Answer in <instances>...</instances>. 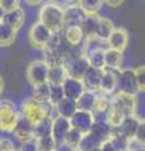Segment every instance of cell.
I'll return each mask as SVG.
<instances>
[{"label":"cell","mask_w":145,"mask_h":151,"mask_svg":"<svg viewBox=\"0 0 145 151\" xmlns=\"http://www.w3.org/2000/svg\"><path fill=\"white\" fill-rule=\"evenodd\" d=\"M136 96L115 92L114 94H111V107L106 115L107 124L111 127H119L126 117L136 116Z\"/></svg>","instance_id":"obj_1"},{"label":"cell","mask_w":145,"mask_h":151,"mask_svg":"<svg viewBox=\"0 0 145 151\" xmlns=\"http://www.w3.org/2000/svg\"><path fill=\"white\" fill-rule=\"evenodd\" d=\"M63 14L64 8L58 3H45L39 10V23L47 27L52 33H62L64 29Z\"/></svg>","instance_id":"obj_2"},{"label":"cell","mask_w":145,"mask_h":151,"mask_svg":"<svg viewBox=\"0 0 145 151\" xmlns=\"http://www.w3.org/2000/svg\"><path fill=\"white\" fill-rule=\"evenodd\" d=\"M48 106H49V102L39 103L34 101L33 98H30V100H28L23 103L20 115L23 117H25L33 126H35L43 120L48 119Z\"/></svg>","instance_id":"obj_3"},{"label":"cell","mask_w":145,"mask_h":151,"mask_svg":"<svg viewBox=\"0 0 145 151\" xmlns=\"http://www.w3.org/2000/svg\"><path fill=\"white\" fill-rule=\"evenodd\" d=\"M19 116L20 113L15 110L13 102L1 101L0 102V131L13 132L19 120Z\"/></svg>","instance_id":"obj_4"},{"label":"cell","mask_w":145,"mask_h":151,"mask_svg":"<svg viewBox=\"0 0 145 151\" xmlns=\"http://www.w3.org/2000/svg\"><path fill=\"white\" fill-rule=\"evenodd\" d=\"M116 92L136 96L139 91L136 87V81H135L134 69L123 68L118 70V74H116Z\"/></svg>","instance_id":"obj_5"},{"label":"cell","mask_w":145,"mask_h":151,"mask_svg":"<svg viewBox=\"0 0 145 151\" xmlns=\"http://www.w3.org/2000/svg\"><path fill=\"white\" fill-rule=\"evenodd\" d=\"M48 70L49 67L42 59H37L30 62L29 65L27 67V72H25L28 83L33 87L45 83L47 78H48Z\"/></svg>","instance_id":"obj_6"},{"label":"cell","mask_w":145,"mask_h":151,"mask_svg":"<svg viewBox=\"0 0 145 151\" xmlns=\"http://www.w3.org/2000/svg\"><path fill=\"white\" fill-rule=\"evenodd\" d=\"M52 34L53 33L47 27H44L39 22H35V23H33V25H32V28L29 29L28 38H29V42L32 45L43 50L47 47V44H48Z\"/></svg>","instance_id":"obj_7"},{"label":"cell","mask_w":145,"mask_h":151,"mask_svg":"<svg viewBox=\"0 0 145 151\" xmlns=\"http://www.w3.org/2000/svg\"><path fill=\"white\" fill-rule=\"evenodd\" d=\"M71 122V127L78 131L79 134L86 135L90 132L93 124H95V117H93L92 112H86V111H76V113L69 119Z\"/></svg>","instance_id":"obj_8"},{"label":"cell","mask_w":145,"mask_h":151,"mask_svg":"<svg viewBox=\"0 0 145 151\" xmlns=\"http://www.w3.org/2000/svg\"><path fill=\"white\" fill-rule=\"evenodd\" d=\"M87 14L81 9L78 3H74L64 8V14H63V24L64 28L68 27H81L83 19L86 18Z\"/></svg>","instance_id":"obj_9"},{"label":"cell","mask_w":145,"mask_h":151,"mask_svg":"<svg viewBox=\"0 0 145 151\" xmlns=\"http://www.w3.org/2000/svg\"><path fill=\"white\" fill-rule=\"evenodd\" d=\"M61 86H62L64 97L69 98V100H73V101H77L81 97V94L86 91L82 79H76L72 77H67Z\"/></svg>","instance_id":"obj_10"},{"label":"cell","mask_w":145,"mask_h":151,"mask_svg":"<svg viewBox=\"0 0 145 151\" xmlns=\"http://www.w3.org/2000/svg\"><path fill=\"white\" fill-rule=\"evenodd\" d=\"M71 122L68 119L57 116L56 119L52 120V129H50V136L53 137L56 142H61L66 139L67 134L71 130Z\"/></svg>","instance_id":"obj_11"},{"label":"cell","mask_w":145,"mask_h":151,"mask_svg":"<svg viewBox=\"0 0 145 151\" xmlns=\"http://www.w3.org/2000/svg\"><path fill=\"white\" fill-rule=\"evenodd\" d=\"M128 40H129L128 32L124 28H115L110 34V37L107 38L106 43H107L109 49H114V50H118L123 53V50L128 45Z\"/></svg>","instance_id":"obj_12"},{"label":"cell","mask_w":145,"mask_h":151,"mask_svg":"<svg viewBox=\"0 0 145 151\" xmlns=\"http://www.w3.org/2000/svg\"><path fill=\"white\" fill-rule=\"evenodd\" d=\"M63 67L66 68L68 77H72L76 79H82L83 74H85V72L90 65H88L85 57H79V58H76V59L67 60V62L63 64Z\"/></svg>","instance_id":"obj_13"},{"label":"cell","mask_w":145,"mask_h":151,"mask_svg":"<svg viewBox=\"0 0 145 151\" xmlns=\"http://www.w3.org/2000/svg\"><path fill=\"white\" fill-rule=\"evenodd\" d=\"M101 77H102V69L88 67L82 77V82L85 84L86 91H91L95 93L99 92Z\"/></svg>","instance_id":"obj_14"},{"label":"cell","mask_w":145,"mask_h":151,"mask_svg":"<svg viewBox=\"0 0 145 151\" xmlns=\"http://www.w3.org/2000/svg\"><path fill=\"white\" fill-rule=\"evenodd\" d=\"M13 134L20 142H24V141L34 137V126L32 125L25 117H23L20 115L19 120L17 122L15 129L13 130Z\"/></svg>","instance_id":"obj_15"},{"label":"cell","mask_w":145,"mask_h":151,"mask_svg":"<svg viewBox=\"0 0 145 151\" xmlns=\"http://www.w3.org/2000/svg\"><path fill=\"white\" fill-rule=\"evenodd\" d=\"M106 140H104L96 134L95 131H90L86 135H82V139L79 141V144L77 146V150L79 151H95L97 149H100V146L105 142Z\"/></svg>","instance_id":"obj_16"},{"label":"cell","mask_w":145,"mask_h":151,"mask_svg":"<svg viewBox=\"0 0 145 151\" xmlns=\"http://www.w3.org/2000/svg\"><path fill=\"white\" fill-rule=\"evenodd\" d=\"M1 22L4 23V24H6L8 27H10L12 29L18 32L23 27V24H24V22H25L24 10L19 6V8L14 9V10H12V12L4 13Z\"/></svg>","instance_id":"obj_17"},{"label":"cell","mask_w":145,"mask_h":151,"mask_svg":"<svg viewBox=\"0 0 145 151\" xmlns=\"http://www.w3.org/2000/svg\"><path fill=\"white\" fill-rule=\"evenodd\" d=\"M116 74L118 70H110V69H102V77L100 82L99 92L111 96L116 92Z\"/></svg>","instance_id":"obj_18"},{"label":"cell","mask_w":145,"mask_h":151,"mask_svg":"<svg viewBox=\"0 0 145 151\" xmlns=\"http://www.w3.org/2000/svg\"><path fill=\"white\" fill-rule=\"evenodd\" d=\"M139 121H140V119H138L136 116L126 117V119L121 122V125L115 130L129 142V141H131L134 139L135 132H136V129H138V125H139Z\"/></svg>","instance_id":"obj_19"},{"label":"cell","mask_w":145,"mask_h":151,"mask_svg":"<svg viewBox=\"0 0 145 151\" xmlns=\"http://www.w3.org/2000/svg\"><path fill=\"white\" fill-rule=\"evenodd\" d=\"M123 62L124 57L121 52L114 50V49H107L104 53V68L110 70H120L123 69Z\"/></svg>","instance_id":"obj_20"},{"label":"cell","mask_w":145,"mask_h":151,"mask_svg":"<svg viewBox=\"0 0 145 151\" xmlns=\"http://www.w3.org/2000/svg\"><path fill=\"white\" fill-rule=\"evenodd\" d=\"M109 49L107 47L106 40H102L100 38L95 37H90V38H85L82 42V50H83V57L95 52H105Z\"/></svg>","instance_id":"obj_21"},{"label":"cell","mask_w":145,"mask_h":151,"mask_svg":"<svg viewBox=\"0 0 145 151\" xmlns=\"http://www.w3.org/2000/svg\"><path fill=\"white\" fill-rule=\"evenodd\" d=\"M62 37L63 40L69 45V47H76V45H81L85 35L82 33L81 27H68L64 28L62 30Z\"/></svg>","instance_id":"obj_22"},{"label":"cell","mask_w":145,"mask_h":151,"mask_svg":"<svg viewBox=\"0 0 145 151\" xmlns=\"http://www.w3.org/2000/svg\"><path fill=\"white\" fill-rule=\"evenodd\" d=\"M67 77H68V74L63 65H54V67H50L48 70L47 82H48L50 86H61Z\"/></svg>","instance_id":"obj_23"},{"label":"cell","mask_w":145,"mask_h":151,"mask_svg":"<svg viewBox=\"0 0 145 151\" xmlns=\"http://www.w3.org/2000/svg\"><path fill=\"white\" fill-rule=\"evenodd\" d=\"M56 110H57L58 116L64 117V119H71V117L76 113L77 111V106H76V101L69 100V98L64 97L62 101H61L57 106H56Z\"/></svg>","instance_id":"obj_24"},{"label":"cell","mask_w":145,"mask_h":151,"mask_svg":"<svg viewBox=\"0 0 145 151\" xmlns=\"http://www.w3.org/2000/svg\"><path fill=\"white\" fill-rule=\"evenodd\" d=\"M96 93L91 91H85L81 97L76 101V106L78 111H86V112H93V106H95Z\"/></svg>","instance_id":"obj_25"},{"label":"cell","mask_w":145,"mask_h":151,"mask_svg":"<svg viewBox=\"0 0 145 151\" xmlns=\"http://www.w3.org/2000/svg\"><path fill=\"white\" fill-rule=\"evenodd\" d=\"M110 107H111V96L97 92L92 113H95V115H107Z\"/></svg>","instance_id":"obj_26"},{"label":"cell","mask_w":145,"mask_h":151,"mask_svg":"<svg viewBox=\"0 0 145 151\" xmlns=\"http://www.w3.org/2000/svg\"><path fill=\"white\" fill-rule=\"evenodd\" d=\"M115 29V25L110 19L104 18V17H99V22H97V27H96V37L100 38L102 40H107V38L110 37L112 30Z\"/></svg>","instance_id":"obj_27"},{"label":"cell","mask_w":145,"mask_h":151,"mask_svg":"<svg viewBox=\"0 0 145 151\" xmlns=\"http://www.w3.org/2000/svg\"><path fill=\"white\" fill-rule=\"evenodd\" d=\"M99 17H100L99 14H93V15H86V18L83 19L81 29L85 38L96 35V27H97V22H99Z\"/></svg>","instance_id":"obj_28"},{"label":"cell","mask_w":145,"mask_h":151,"mask_svg":"<svg viewBox=\"0 0 145 151\" xmlns=\"http://www.w3.org/2000/svg\"><path fill=\"white\" fill-rule=\"evenodd\" d=\"M50 96V84L48 82L33 87V100L39 103H48Z\"/></svg>","instance_id":"obj_29"},{"label":"cell","mask_w":145,"mask_h":151,"mask_svg":"<svg viewBox=\"0 0 145 151\" xmlns=\"http://www.w3.org/2000/svg\"><path fill=\"white\" fill-rule=\"evenodd\" d=\"M17 32L0 22V47H9L15 42Z\"/></svg>","instance_id":"obj_30"},{"label":"cell","mask_w":145,"mask_h":151,"mask_svg":"<svg viewBox=\"0 0 145 151\" xmlns=\"http://www.w3.org/2000/svg\"><path fill=\"white\" fill-rule=\"evenodd\" d=\"M102 4L104 3L100 1V0H82V1H78V5L81 6V9L87 14V15L97 14L101 9Z\"/></svg>","instance_id":"obj_31"},{"label":"cell","mask_w":145,"mask_h":151,"mask_svg":"<svg viewBox=\"0 0 145 151\" xmlns=\"http://www.w3.org/2000/svg\"><path fill=\"white\" fill-rule=\"evenodd\" d=\"M50 129H52V120L45 119L38 125L34 126V137L35 139H42L45 136L50 135Z\"/></svg>","instance_id":"obj_32"},{"label":"cell","mask_w":145,"mask_h":151,"mask_svg":"<svg viewBox=\"0 0 145 151\" xmlns=\"http://www.w3.org/2000/svg\"><path fill=\"white\" fill-rule=\"evenodd\" d=\"M104 53L105 52H95V53L85 55L87 63L90 67L104 69Z\"/></svg>","instance_id":"obj_33"},{"label":"cell","mask_w":145,"mask_h":151,"mask_svg":"<svg viewBox=\"0 0 145 151\" xmlns=\"http://www.w3.org/2000/svg\"><path fill=\"white\" fill-rule=\"evenodd\" d=\"M133 140L145 150V117L144 119H140L136 132H135V136Z\"/></svg>","instance_id":"obj_34"},{"label":"cell","mask_w":145,"mask_h":151,"mask_svg":"<svg viewBox=\"0 0 145 151\" xmlns=\"http://www.w3.org/2000/svg\"><path fill=\"white\" fill-rule=\"evenodd\" d=\"M63 98H64V93H63L62 86H50V96H49L50 105L57 106Z\"/></svg>","instance_id":"obj_35"},{"label":"cell","mask_w":145,"mask_h":151,"mask_svg":"<svg viewBox=\"0 0 145 151\" xmlns=\"http://www.w3.org/2000/svg\"><path fill=\"white\" fill-rule=\"evenodd\" d=\"M135 74V81H136V87L139 92H145V65H140V67L134 69Z\"/></svg>","instance_id":"obj_36"},{"label":"cell","mask_w":145,"mask_h":151,"mask_svg":"<svg viewBox=\"0 0 145 151\" xmlns=\"http://www.w3.org/2000/svg\"><path fill=\"white\" fill-rule=\"evenodd\" d=\"M38 140V146H39V151H54L56 149V141L53 140L52 136H45L42 139H37Z\"/></svg>","instance_id":"obj_37"},{"label":"cell","mask_w":145,"mask_h":151,"mask_svg":"<svg viewBox=\"0 0 145 151\" xmlns=\"http://www.w3.org/2000/svg\"><path fill=\"white\" fill-rule=\"evenodd\" d=\"M18 151H39V146H38V140L35 137H32L29 140L20 142V147Z\"/></svg>","instance_id":"obj_38"},{"label":"cell","mask_w":145,"mask_h":151,"mask_svg":"<svg viewBox=\"0 0 145 151\" xmlns=\"http://www.w3.org/2000/svg\"><path fill=\"white\" fill-rule=\"evenodd\" d=\"M81 139H82V134H79V132L76 131L74 129H71L64 140H66L67 142L72 144L73 146H76V147H77L78 144H79V141H81Z\"/></svg>","instance_id":"obj_39"},{"label":"cell","mask_w":145,"mask_h":151,"mask_svg":"<svg viewBox=\"0 0 145 151\" xmlns=\"http://www.w3.org/2000/svg\"><path fill=\"white\" fill-rule=\"evenodd\" d=\"M19 6V1H17V0H0V8L4 13L12 12Z\"/></svg>","instance_id":"obj_40"},{"label":"cell","mask_w":145,"mask_h":151,"mask_svg":"<svg viewBox=\"0 0 145 151\" xmlns=\"http://www.w3.org/2000/svg\"><path fill=\"white\" fill-rule=\"evenodd\" d=\"M77 147L73 146L72 144L67 142L66 140L61 141V142H56V149L54 151H76Z\"/></svg>","instance_id":"obj_41"},{"label":"cell","mask_w":145,"mask_h":151,"mask_svg":"<svg viewBox=\"0 0 145 151\" xmlns=\"http://www.w3.org/2000/svg\"><path fill=\"white\" fill-rule=\"evenodd\" d=\"M1 151H18L15 149V146L13 145L12 141H9L8 139H3V149Z\"/></svg>","instance_id":"obj_42"},{"label":"cell","mask_w":145,"mask_h":151,"mask_svg":"<svg viewBox=\"0 0 145 151\" xmlns=\"http://www.w3.org/2000/svg\"><path fill=\"white\" fill-rule=\"evenodd\" d=\"M100 151H118V150L115 149V146L112 145L109 140H106L105 142L100 146Z\"/></svg>","instance_id":"obj_43"},{"label":"cell","mask_w":145,"mask_h":151,"mask_svg":"<svg viewBox=\"0 0 145 151\" xmlns=\"http://www.w3.org/2000/svg\"><path fill=\"white\" fill-rule=\"evenodd\" d=\"M106 5H109V6H112V8H116V6H120V5H123L124 1H111V0H107V1H105Z\"/></svg>","instance_id":"obj_44"},{"label":"cell","mask_w":145,"mask_h":151,"mask_svg":"<svg viewBox=\"0 0 145 151\" xmlns=\"http://www.w3.org/2000/svg\"><path fill=\"white\" fill-rule=\"evenodd\" d=\"M3 89H4V81H3L1 76H0V94H1V92H3Z\"/></svg>","instance_id":"obj_45"},{"label":"cell","mask_w":145,"mask_h":151,"mask_svg":"<svg viewBox=\"0 0 145 151\" xmlns=\"http://www.w3.org/2000/svg\"><path fill=\"white\" fill-rule=\"evenodd\" d=\"M28 4H30L32 6H35V5H39V4H42L40 1H27Z\"/></svg>","instance_id":"obj_46"},{"label":"cell","mask_w":145,"mask_h":151,"mask_svg":"<svg viewBox=\"0 0 145 151\" xmlns=\"http://www.w3.org/2000/svg\"><path fill=\"white\" fill-rule=\"evenodd\" d=\"M3 15H4V12L1 10V8H0V22H1V19H3Z\"/></svg>","instance_id":"obj_47"},{"label":"cell","mask_w":145,"mask_h":151,"mask_svg":"<svg viewBox=\"0 0 145 151\" xmlns=\"http://www.w3.org/2000/svg\"><path fill=\"white\" fill-rule=\"evenodd\" d=\"M3 149V139H0V151Z\"/></svg>","instance_id":"obj_48"},{"label":"cell","mask_w":145,"mask_h":151,"mask_svg":"<svg viewBox=\"0 0 145 151\" xmlns=\"http://www.w3.org/2000/svg\"><path fill=\"white\" fill-rule=\"evenodd\" d=\"M124 151H130V150H124Z\"/></svg>","instance_id":"obj_49"},{"label":"cell","mask_w":145,"mask_h":151,"mask_svg":"<svg viewBox=\"0 0 145 151\" xmlns=\"http://www.w3.org/2000/svg\"><path fill=\"white\" fill-rule=\"evenodd\" d=\"M76 151H79V150H76Z\"/></svg>","instance_id":"obj_50"}]
</instances>
